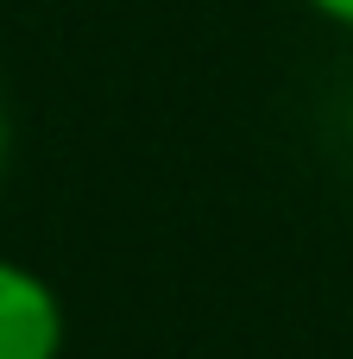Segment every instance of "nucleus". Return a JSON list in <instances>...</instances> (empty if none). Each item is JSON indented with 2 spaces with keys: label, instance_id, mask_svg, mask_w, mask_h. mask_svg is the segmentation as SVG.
Here are the masks:
<instances>
[{
  "label": "nucleus",
  "instance_id": "1",
  "mask_svg": "<svg viewBox=\"0 0 353 359\" xmlns=\"http://www.w3.org/2000/svg\"><path fill=\"white\" fill-rule=\"evenodd\" d=\"M69 316L44 271L25 259H0V359H63Z\"/></svg>",
  "mask_w": 353,
  "mask_h": 359
},
{
  "label": "nucleus",
  "instance_id": "2",
  "mask_svg": "<svg viewBox=\"0 0 353 359\" xmlns=\"http://www.w3.org/2000/svg\"><path fill=\"white\" fill-rule=\"evenodd\" d=\"M316 19H328V25H341V32H353V0H303Z\"/></svg>",
  "mask_w": 353,
  "mask_h": 359
},
{
  "label": "nucleus",
  "instance_id": "3",
  "mask_svg": "<svg viewBox=\"0 0 353 359\" xmlns=\"http://www.w3.org/2000/svg\"><path fill=\"white\" fill-rule=\"evenodd\" d=\"M0 170H6V101H0Z\"/></svg>",
  "mask_w": 353,
  "mask_h": 359
}]
</instances>
